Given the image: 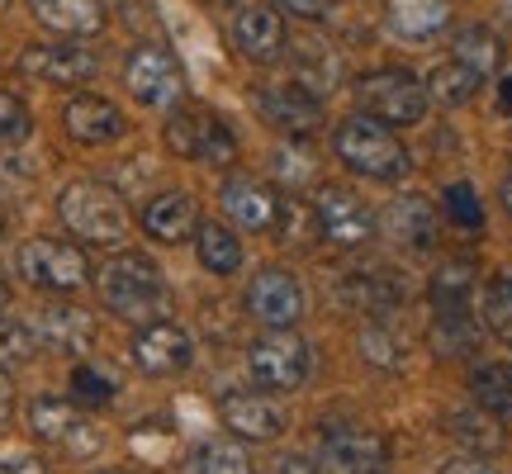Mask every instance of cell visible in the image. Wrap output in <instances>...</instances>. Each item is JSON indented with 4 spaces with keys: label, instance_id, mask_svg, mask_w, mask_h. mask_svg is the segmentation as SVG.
I'll list each match as a JSON object with an SVG mask.
<instances>
[{
    "label": "cell",
    "instance_id": "cell-26",
    "mask_svg": "<svg viewBox=\"0 0 512 474\" xmlns=\"http://www.w3.org/2000/svg\"><path fill=\"white\" fill-rule=\"evenodd\" d=\"M475 403L498 422H512V365L508 361H489L470 375Z\"/></svg>",
    "mask_w": 512,
    "mask_h": 474
},
{
    "label": "cell",
    "instance_id": "cell-24",
    "mask_svg": "<svg viewBox=\"0 0 512 474\" xmlns=\"http://www.w3.org/2000/svg\"><path fill=\"white\" fill-rule=\"evenodd\" d=\"M389 237H399L403 247H413V252H427L437 242V214H432V204L422 200V195L399 200L389 209Z\"/></svg>",
    "mask_w": 512,
    "mask_h": 474
},
{
    "label": "cell",
    "instance_id": "cell-30",
    "mask_svg": "<svg viewBox=\"0 0 512 474\" xmlns=\"http://www.w3.org/2000/svg\"><path fill=\"white\" fill-rule=\"evenodd\" d=\"M479 91V76L470 67H460V62H441L437 72L427 76V95L441 100V105H465V100H475Z\"/></svg>",
    "mask_w": 512,
    "mask_h": 474
},
{
    "label": "cell",
    "instance_id": "cell-17",
    "mask_svg": "<svg viewBox=\"0 0 512 474\" xmlns=\"http://www.w3.org/2000/svg\"><path fill=\"white\" fill-rule=\"evenodd\" d=\"M261 114L290 138H309L323 128V100L309 86H266L261 91Z\"/></svg>",
    "mask_w": 512,
    "mask_h": 474
},
{
    "label": "cell",
    "instance_id": "cell-39",
    "mask_svg": "<svg viewBox=\"0 0 512 474\" xmlns=\"http://www.w3.org/2000/svg\"><path fill=\"white\" fill-rule=\"evenodd\" d=\"M10 418H15V380H10V370L0 365V432L10 427Z\"/></svg>",
    "mask_w": 512,
    "mask_h": 474
},
{
    "label": "cell",
    "instance_id": "cell-25",
    "mask_svg": "<svg viewBox=\"0 0 512 474\" xmlns=\"http://www.w3.org/2000/svg\"><path fill=\"white\" fill-rule=\"evenodd\" d=\"M195 256L209 275H233L242 266V242L223 223H200L195 228Z\"/></svg>",
    "mask_w": 512,
    "mask_h": 474
},
{
    "label": "cell",
    "instance_id": "cell-14",
    "mask_svg": "<svg viewBox=\"0 0 512 474\" xmlns=\"http://www.w3.org/2000/svg\"><path fill=\"white\" fill-rule=\"evenodd\" d=\"M219 200H223V214L238 223L242 233H275L280 219H285L280 195L266 181H256V176H228Z\"/></svg>",
    "mask_w": 512,
    "mask_h": 474
},
{
    "label": "cell",
    "instance_id": "cell-31",
    "mask_svg": "<svg viewBox=\"0 0 512 474\" xmlns=\"http://www.w3.org/2000/svg\"><path fill=\"white\" fill-rule=\"evenodd\" d=\"M470 285H475V266L470 261H446L432 280V299H437V313L441 309H465L470 299Z\"/></svg>",
    "mask_w": 512,
    "mask_h": 474
},
{
    "label": "cell",
    "instance_id": "cell-8",
    "mask_svg": "<svg viewBox=\"0 0 512 474\" xmlns=\"http://www.w3.org/2000/svg\"><path fill=\"white\" fill-rule=\"evenodd\" d=\"M309 342L304 337H294L290 328H275L266 332L261 342H252L247 351V370H252V380L261 389H280V394H294V389H304L309 380Z\"/></svg>",
    "mask_w": 512,
    "mask_h": 474
},
{
    "label": "cell",
    "instance_id": "cell-46",
    "mask_svg": "<svg viewBox=\"0 0 512 474\" xmlns=\"http://www.w3.org/2000/svg\"><path fill=\"white\" fill-rule=\"evenodd\" d=\"M209 5H238V0H209Z\"/></svg>",
    "mask_w": 512,
    "mask_h": 474
},
{
    "label": "cell",
    "instance_id": "cell-10",
    "mask_svg": "<svg viewBox=\"0 0 512 474\" xmlns=\"http://www.w3.org/2000/svg\"><path fill=\"white\" fill-rule=\"evenodd\" d=\"M389 465V446L380 432L370 427H328L318 441V474H384Z\"/></svg>",
    "mask_w": 512,
    "mask_h": 474
},
{
    "label": "cell",
    "instance_id": "cell-3",
    "mask_svg": "<svg viewBox=\"0 0 512 474\" xmlns=\"http://www.w3.org/2000/svg\"><path fill=\"white\" fill-rule=\"evenodd\" d=\"M332 147H337V162H347L366 181H399L408 171V152L394 138V128L370 114H351L347 124H337Z\"/></svg>",
    "mask_w": 512,
    "mask_h": 474
},
{
    "label": "cell",
    "instance_id": "cell-36",
    "mask_svg": "<svg viewBox=\"0 0 512 474\" xmlns=\"http://www.w3.org/2000/svg\"><path fill=\"white\" fill-rule=\"evenodd\" d=\"M29 128H34L29 105H24L19 95L0 91V143H19V138H29Z\"/></svg>",
    "mask_w": 512,
    "mask_h": 474
},
{
    "label": "cell",
    "instance_id": "cell-23",
    "mask_svg": "<svg viewBox=\"0 0 512 474\" xmlns=\"http://www.w3.org/2000/svg\"><path fill=\"white\" fill-rule=\"evenodd\" d=\"M86 422H81V408L72 399H62V394H38L29 403V432L38 441H48V446H67V441L81 432Z\"/></svg>",
    "mask_w": 512,
    "mask_h": 474
},
{
    "label": "cell",
    "instance_id": "cell-21",
    "mask_svg": "<svg viewBox=\"0 0 512 474\" xmlns=\"http://www.w3.org/2000/svg\"><path fill=\"white\" fill-rule=\"evenodd\" d=\"M29 10L62 38H91L105 29V0H29Z\"/></svg>",
    "mask_w": 512,
    "mask_h": 474
},
{
    "label": "cell",
    "instance_id": "cell-9",
    "mask_svg": "<svg viewBox=\"0 0 512 474\" xmlns=\"http://www.w3.org/2000/svg\"><path fill=\"white\" fill-rule=\"evenodd\" d=\"M313 219H318V233L328 247H342V252H356L375 237V214L366 209V200L347 190V185H323L313 195Z\"/></svg>",
    "mask_w": 512,
    "mask_h": 474
},
{
    "label": "cell",
    "instance_id": "cell-11",
    "mask_svg": "<svg viewBox=\"0 0 512 474\" xmlns=\"http://www.w3.org/2000/svg\"><path fill=\"white\" fill-rule=\"evenodd\" d=\"M128 356L133 365L143 370V375H181L190 370L195 361V342H190V332L181 323H171V318H157V323H143V328L133 332V342H128Z\"/></svg>",
    "mask_w": 512,
    "mask_h": 474
},
{
    "label": "cell",
    "instance_id": "cell-13",
    "mask_svg": "<svg viewBox=\"0 0 512 474\" xmlns=\"http://www.w3.org/2000/svg\"><path fill=\"white\" fill-rule=\"evenodd\" d=\"M19 72L43 86H86L100 72V57L81 43H38V48L19 53Z\"/></svg>",
    "mask_w": 512,
    "mask_h": 474
},
{
    "label": "cell",
    "instance_id": "cell-37",
    "mask_svg": "<svg viewBox=\"0 0 512 474\" xmlns=\"http://www.w3.org/2000/svg\"><path fill=\"white\" fill-rule=\"evenodd\" d=\"M361 351H366L375 365H389V370H394V365H403V356H408V347H403L389 328H366V332H361Z\"/></svg>",
    "mask_w": 512,
    "mask_h": 474
},
{
    "label": "cell",
    "instance_id": "cell-2",
    "mask_svg": "<svg viewBox=\"0 0 512 474\" xmlns=\"http://www.w3.org/2000/svg\"><path fill=\"white\" fill-rule=\"evenodd\" d=\"M57 219L62 228L86 242V247H124L128 237V204L124 195L105 181H72L57 195Z\"/></svg>",
    "mask_w": 512,
    "mask_h": 474
},
{
    "label": "cell",
    "instance_id": "cell-12",
    "mask_svg": "<svg viewBox=\"0 0 512 474\" xmlns=\"http://www.w3.org/2000/svg\"><path fill=\"white\" fill-rule=\"evenodd\" d=\"M247 313L271 332L294 328V323L304 318V285H299V275L285 271V266L256 271L252 285H247Z\"/></svg>",
    "mask_w": 512,
    "mask_h": 474
},
{
    "label": "cell",
    "instance_id": "cell-20",
    "mask_svg": "<svg viewBox=\"0 0 512 474\" xmlns=\"http://www.w3.org/2000/svg\"><path fill=\"white\" fill-rule=\"evenodd\" d=\"M233 43L247 62H275L285 48V19L275 15L271 5H247L233 24Z\"/></svg>",
    "mask_w": 512,
    "mask_h": 474
},
{
    "label": "cell",
    "instance_id": "cell-22",
    "mask_svg": "<svg viewBox=\"0 0 512 474\" xmlns=\"http://www.w3.org/2000/svg\"><path fill=\"white\" fill-rule=\"evenodd\" d=\"M456 15V0H389L384 5V24L399 38H437Z\"/></svg>",
    "mask_w": 512,
    "mask_h": 474
},
{
    "label": "cell",
    "instance_id": "cell-34",
    "mask_svg": "<svg viewBox=\"0 0 512 474\" xmlns=\"http://www.w3.org/2000/svg\"><path fill=\"white\" fill-rule=\"evenodd\" d=\"M484 323L512 347V275H494L484 290Z\"/></svg>",
    "mask_w": 512,
    "mask_h": 474
},
{
    "label": "cell",
    "instance_id": "cell-6",
    "mask_svg": "<svg viewBox=\"0 0 512 474\" xmlns=\"http://www.w3.org/2000/svg\"><path fill=\"white\" fill-rule=\"evenodd\" d=\"M356 91H361V110L389 128L422 124V114H427V86H422L413 72H403V67L370 72Z\"/></svg>",
    "mask_w": 512,
    "mask_h": 474
},
{
    "label": "cell",
    "instance_id": "cell-16",
    "mask_svg": "<svg viewBox=\"0 0 512 474\" xmlns=\"http://www.w3.org/2000/svg\"><path fill=\"white\" fill-rule=\"evenodd\" d=\"M62 124H67V133H72L81 147H105V143H119L128 133V119L124 110L114 105V100H105V95H72L67 100V110H62Z\"/></svg>",
    "mask_w": 512,
    "mask_h": 474
},
{
    "label": "cell",
    "instance_id": "cell-33",
    "mask_svg": "<svg viewBox=\"0 0 512 474\" xmlns=\"http://www.w3.org/2000/svg\"><path fill=\"white\" fill-rule=\"evenodd\" d=\"M38 356V332L24 323V318H5L0 313V365H24Z\"/></svg>",
    "mask_w": 512,
    "mask_h": 474
},
{
    "label": "cell",
    "instance_id": "cell-44",
    "mask_svg": "<svg viewBox=\"0 0 512 474\" xmlns=\"http://www.w3.org/2000/svg\"><path fill=\"white\" fill-rule=\"evenodd\" d=\"M503 209H508V214H512V176H508V181H503Z\"/></svg>",
    "mask_w": 512,
    "mask_h": 474
},
{
    "label": "cell",
    "instance_id": "cell-19",
    "mask_svg": "<svg viewBox=\"0 0 512 474\" xmlns=\"http://www.w3.org/2000/svg\"><path fill=\"white\" fill-rule=\"evenodd\" d=\"M38 347L48 351H62V356H81V351H91L95 342V323L86 309H76V304H48V309L38 313Z\"/></svg>",
    "mask_w": 512,
    "mask_h": 474
},
{
    "label": "cell",
    "instance_id": "cell-15",
    "mask_svg": "<svg viewBox=\"0 0 512 474\" xmlns=\"http://www.w3.org/2000/svg\"><path fill=\"white\" fill-rule=\"evenodd\" d=\"M219 418L223 427L233 432L238 441H275L285 432V413L275 408V399L256 394V389H228L219 399Z\"/></svg>",
    "mask_w": 512,
    "mask_h": 474
},
{
    "label": "cell",
    "instance_id": "cell-32",
    "mask_svg": "<svg viewBox=\"0 0 512 474\" xmlns=\"http://www.w3.org/2000/svg\"><path fill=\"white\" fill-rule=\"evenodd\" d=\"M114 375L110 370H100L95 361H81L72 370V403H86V408H105V403H114Z\"/></svg>",
    "mask_w": 512,
    "mask_h": 474
},
{
    "label": "cell",
    "instance_id": "cell-43",
    "mask_svg": "<svg viewBox=\"0 0 512 474\" xmlns=\"http://www.w3.org/2000/svg\"><path fill=\"white\" fill-rule=\"evenodd\" d=\"M10 309V280H5V271H0V313Z\"/></svg>",
    "mask_w": 512,
    "mask_h": 474
},
{
    "label": "cell",
    "instance_id": "cell-45",
    "mask_svg": "<svg viewBox=\"0 0 512 474\" xmlns=\"http://www.w3.org/2000/svg\"><path fill=\"white\" fill-rule=\"evenodd\" d=\"M503 105H508V110H512V76H508V81H503Z\"/></svg>",
    "mask_w": 512,
    "mask_h": 474
},
{
    "label": "cell",
    "instance_id": "cell-5",
    "mask_svg": "<svg viewBox=\"0 0 512 474\" xmlns=\"http://www.w3.org/2000/svg\"><path fill=\"white\" fill-rule=\"evenodd\" d=\"M166 147L181 157V162H200V166H228L238 157V143L219 114H209L204 105H181V110L166 119Z\"/></svg>",
    "mask_w": 512,
    "mask_h": 474
},
{
    "label": "cell",
    "instance_id": "cell-7",
    "mask_svg": "<svg viewBox=\"0 0 512 474\" xmlns=\"http://www.w3.org/2000/svg\"><path fill=\"white\" fill-rule=\"evenodd\" d=\"M124 86L147 110H171V105H181L185 95L181 62L166 53L162 43H138L124 62Z\"/></svg>",
    "mask_w": 512,
    "mask_h": 474
},
{
    "label": "cell",
    "instance_id": "cell-27",
    "mask_svg": "<svg viewBox=\"0 0 512 474\" xmlns=\"http://www.w3.org/2000/svg\"><path fill=\"white\" fill-rule=\"evenodd\" d=\"M342 290L361 313H389L403 299V285L389 271H351Z\"/></svg>",
    "mask_w": 512,
    "mask_h": 474
},
{
    "label": "cell",
    "instance_id": "cell-47",
    "mask_svg": "<svg viewBox=\"0 0 512 474\" xmlns=\"http://www.w3.org/2000/svg\"><path fill=\"white\" fill-rule=\"evenodd\" d=\"M0 233H5V209H0Z\"/></svg>",
    "mask_w": 512,
    "mask_h": 474
},
{
    "label": "cell",
    "instance_id": "cell-41",
    "mask_svg": "<svg viewBox=\"0 0 512 474\" xmlns=\"http://www.w3.org/2000/svg\"><path fill=\"white\" fill-rule=\"evenodd\" d=\"M271 474H318V470H313L304 456H280V460L271 465Z\"/></svg>",
    "mask_w": 512,
    "mask_h": 474
},
{
    "label": "cell",
    "instance_id": "cell-40",
    "mask_svg": "<svg viewBox=\"0 0 512 474\" xmlns=\"http://www.w3.org/2000/svg\"><path fill=\"white\" fill-rule=\"evenodd\" d=\"M0 474H48L34 456H15V460H0Z\"/></svg>",
    "mask_w": 512,
    "mask_h": 474
},
{
    "label": "cell",
    "instance_id": "cell-1",
    "mask_svg": "<svg viewBox=\"0 0 512 474\" xmlns=\"http://www.w3.org/2000/svg\"><path fill=\"white\" fill-rule=\"evenodd\" d=\"M100 299L105 309L128 323H157L171 313V290L162 280V266L143 252H119L100 266Z\"/></svg>",
    "mask_w": 512,
    "mask_h": 474
},
{
    "label": "cell",
    "instance_id": "cell-42",
    "mask_svg": "<svg viewBox=\"0 0 512 474\" xmlns=\"http://www.w3.org/2000/svg\"><path fill=\"white\" fill-rule=\"evenodd\" d=\"M446 474H498L494 465H484V460H451Z\"/></svg>",
    "mask_w": 512,
    "mask_h": 474
},
{
    "label": "cell",
    "instance_id": "cell-28",
    "mask_svg": "<svg viewBox=\"0 0 512 474\" xmlns=\"http://www.w3.org/2000/svg\"><path fill=\"white\" fill-rule=\"evenodd\" d=\"M451 62L470 67V72L484 81V76L498 72V62H503V43H498L484 24H470V29H460L456 34V57H451Z\"/></svg>",
    "mask_w": 512,
    "mask_h": 474
},
{
    "label": "cell",
    "instance_id": "cell-38",
    "mask_svg": "<svg viewBox=\"0 0 512 474\" xmlns=\"http://www.w3.org/2000/svg\"><path fill=\"white\" fill-rule=\"evenodd\" d=\"M271 10L280 19L290 15V19H309V24H313V19H328L332 15V0H271Z\"/></svg>",
    "mask_w": 512,
    "mask_h": 474
},
{
    "label": "cell",
    "instance_id": "cell-4",
    "mask_svg": "<svg viewBox=\"0 0 512 474\" xmlns=\"http://www.w3.org/2000/svg\"><path fill=\"white\" fill-rule=\"evenodd\" d=\"M15 266L34 290H48V294H72L91 280L86 247H81V242H67V237H29V242L19 247Z\"/></svg>",
    "mask_w": 512,
    "mask_h": 474
},
{
    "label": "cell",
    "instance_id": "cell-18",
    "mask_svg": "<svg viewBox=\"0 0 512 474\" xmlns=\"http://www.w3.org/2000/svg\"><path fill=\"white\" fill-rule=\"evenodd\" d=\"M138 223H143V233L152 237V242L176 247V242H185V237H195L200 214H195V200H190L185 190H157V195L143 204Z\"/></svg>",
    "mask_w": 512,
    "mask_h": 474
},
{
    "label": "cell",
    "instance_id": "cell-35",
    "mask_svg": "<svg viewBox=\"0 0 512 474\" xmlns=\"http://www.w3.org/2000/svg\"><path fill=\"white\" fill-rule=\"evenodd\" d=\"M441 204H446V214H451V223H456V228H470V233H475V228H484V204H479V195L470 190V185H451Z\"/></svg>",
    "mask_w": 512,
    "mask_h": 474
},
{
    "label": "cell",
    "instance_id": "cell-48",
    "mask_svg": "<svg viewBox=\"0 0 512 474\" xmlns=\"http://www.w3.org/2000/svg\"><path fill=\"white\" fill-rule=\"evenodd\" d=\"M5 5H10V0H0V15H5Z\"/></svg>",
    "mask_w": 512,
    "mask_h": 474
},
{
    "label": "cell",
    "instance_id": "cell-29",
    "mask_svg": "<svg viewBox=\"0 0 512 474\" xmlns=\"http://www.w3.org/2000/svg\"><path fill=\"white\" fill-rule=\"evenodd\" d=\"M181 474H252V460H247L238 441H200L185 456Z\"/></svg>",
    "mask_w": 512,
    "mask_h": 474
},
{
    "label": "cell",
    "instance_id": "cell-49",
    "mask_svg": "<svg viewBox=\"0 0 512 474\" xmlns=\"http://www.w3.org/2000/svg\"><path fill=\"white\" fill-rule=\"evenodd\" d=\"M100 474H124V470H100Z\"/></svg>",
    "mask_w": 512,
    "mask_h": 474
}]
</instances>
